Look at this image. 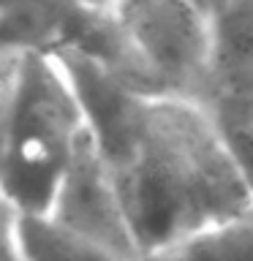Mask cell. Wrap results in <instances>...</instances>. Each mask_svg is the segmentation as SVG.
<instances>
[{
	"mask_svg": "<svg viewBox=\"0 0 253 261\" xmlns=\"http://www.w3.org/2000/svg\"><path fill=\"white\" fill-rule=\"evenodd\" d=\"M71 79L144 256L253 204L204 103L136 93L90 63Z\"/></svg>",
	"mask_w": 253,
	"mask_h": 261,
	"instance_id": "1",
	"label": "cell"
},
{
	"mask_svg": "<svg viewBox=\"0 0 253 261\" xmlns=\"http://www.w3.org/2000/svg\"><path fill=\"white\" fill-rule=\"evenodd\" d=\"M77 3H87V6H112L114 0H77Z\"/></svg>",
	"mask_w": 253,
	"mask_h": 261,
	"instance_id": "11",
	"label": "cell"
},
{
	"mask_svg": "<svg viewBox=\"0 0 253 261\" xmlns=\"http://www.w3.org/2000/svg\"><path fill=\"white\" fill-rule=\"evenodd\" d=\"M144 261H253V204L147 253Z\"/></svg>",
	"mask_w": 253,
	"mask_h": 261,
	"instance_id": "7",
	"label": "cell"
},
{
	"mask_svg": "<svg viewBox=\"0 0 253 261\" xmlns=\"http://www.w3.org/2000/svg\"><path fill=\"white\" fill-rule=\"evenodd\" d=\"M112 8L163 93L204 103L212 16L193 0H114Z\"/></svg>",
	"mask_w": 253,
	"mask_h": 261,
	"instance_id": "3",
	"label": "cell"
},
{
	"mask_svg": "<svg viewBox=\"0 0 253 261\" xmlns=\"http://www.w3.org/2000/svg\"><path fill=\"white\" fill-rule=\"evenodd\" d=\"M3 261H22L16 256V250L11 248V242H6V240H3Z\"/></svg>",
	"mask_w": 253,
	"mask_h": 261,
	"instance_id": "10",
	"label": "cell"
},
{
	"mask_svg": "<svg viewBox=\"0 0 253 261\" xmlns=\"http://www.w3.org/2000/svg\"><path fill=\"white\" fill-rule=\"evenodd\" d=\"M215 122L223 136V144L229 150L237 174H240L245 191L253 199V120H242V117H218Z\"/></svg>",
	"mask_w": 253,
	"mask_h": 261,
	"instance_id": "8",
	"label": "cell"
},
{
	"mask_svg": "<svg viewBox=\"0 0 253 261\" xmlns=\"http://www.w3.org/2000/svg\"><path fill=\"white\" fill-rule=\"evenodd\" d=\"M49 215L114 256L125 261H144L120 185L109 163L98 152L93 136L79 144Z\"/></svg>",
	"mask_w": 253,
	"mask_h": 261,
	"instance_id": "4",
	"label": "cell"
},
{
	"mask_svg": "<svg viewBox=\"0 0 253 261\" xmlns=\"http://www.w3.org/2000/svg\"><path fill=\"white\" fill-rule=\"evenodd\" d=\"M3 240L22 261H125L57 223L52 215H19L3 207Z\"/></svg>",
	"mask_w": 253,
	"mask_h": 261,
	"instance_id": "6",
	"label": "cell"
},
{
	"mask_svg": "<svg viewBox=\"0 0 253 261\" xmlns=\"http://www.w3.org/2000/svg\"><path fill=\"white\" fill-rule=\"evenodd\" d=\"M193 3L199 6V8H201L204 14L215 16L218 11H223V8H226V3H229V0H193Z\"/></svg>",
	"mask_w": 253,
	"mask_h": 261,
	"instance_id": "9",
	"label": "cell"
},
{
	"mask_svg": "<svg viewBox=\"0 0 253 261\" xmlns=\"http://www.w3.org/2000/svg\"><path fill=\"white\" fill-rule=\"evenodd\" d=\"M204 106L218 117L253 120V0H229L212 16Z\"/></svg>",
	"mask_w": 253,
	"mask_h": 261,
	"instance_id": "5",
	"label": "cell"
},
{
	"mask_svg": "<svg viewBox=\"0 0 253 261\" xmlns=\"http://www.w3.org/2000/svg\"><path fill=\"white\" fill-rule=\"evenodd\" d=\"M3 207L49 215L79 144L90 136L79 93L52 55L0 52Z\"/></svg>",
	"mask_w": 253,
	"mask_h": 261,
	"instance_id": "2",
	"label": "cell"
}]
</instances>
